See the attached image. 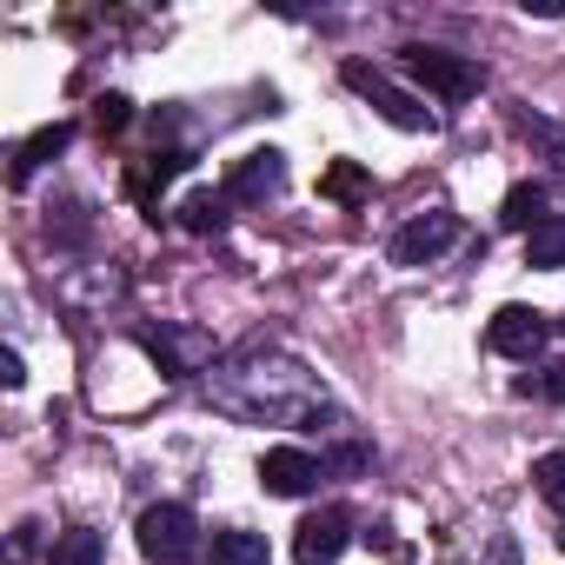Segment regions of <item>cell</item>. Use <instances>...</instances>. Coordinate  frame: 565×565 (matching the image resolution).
Here are the masks:
<instances>
[{
    "label": "cell",
    "instance_id": "1",
    "mask_svg": "<svg viewBox=\"0 0 565 565\" xmlns=\"http://www.w3.org/2000/svg\"><path fill=\"white\" fill-rule=\"evenodd\" d=\"M206 399H213V413L246 419V426H347V413L333 406L327 380L307 360L279 353V347L226 353L206 373Z\"/></svg>",
    "mask_w": 565,
    "mask_h": 565
},
{
    "label": "cell",
    "instance_id": "2",
    "mask_svg": "<svg viewBox=\"0 0 565 565\" xmlns=\"http://www.w3.org/2000/svg\"><path fill=\"white\" fill-rule=\"evenodd\" d=\"M399 67H406L426 94H439V100H472V94L486 87V67H479V61L446 54V47H426V41L399 47Z\"/></svg>",
    "mask_w": 565,
    "mask_h": 565
},
{
    "label": "cell",
    "instance_id": "3",
    "mask_svg": "<svg viewBox=\"0 0 565 565\" xmlns=\"http://www.w3.org/2000/svg\"><path fill=\"white\" fill-rule=\"evenodd\" d=\"M140 552H147V565H200V525H193V512L180 499L147 505L140 512Z\"/></svg>",
    "mask_w": 565,
    "mask_h": 565
},
{
    "label": "cell",
    "instance_id": "4",
    "mask_svg": "<svg viewBox=\"0 0 565 565\" xmlns=\"http://www.w3.org/2000/svg\"><path fill=\"white\" fill-rule=\"evenodd\" d=\"M340 81H347V87H353V94H360L380 120H393L399 134H433V127H439V120H433L413 94H399V87H393L373 61H347V67H340Z\"/></svg>",
    "mask_w": 565,
    "mask_h": 565
},
{
    "label": "cell",
    "instance_id": "5",
    "mask_svg": "<svg viewBox=\"0 0 565 565\" xmlns=\"http://www.w3.org/2000/svg\"><path fill=\"white\" fill-rule=\"evenodd\" d=\"M134 340L160 360V380H186V373H206L220 366L213 360V340L200 327H180V320H160V327H134Z\"/></svg>",
    "mask_w": 565,
    "mask_h": 565
},
{
    "label": "cell",
    "instance_id": "6",
    "mask_svg": "<svg viewBox=\"0 0 565 565\" xmlns=\"http://www.w3.org/2000/svg\"><path fill=\"white\" fill-rule=\"evenodd\" d=\"M452 239H459V213L426 206V213H413V220L386 239V259H393V266H433Z\"/></svg>",
    "mask_w": 565,
    "mask_h": 565
},
{
    "label": "cell",
    "instance_id": "7",
    "mask_svg": "<svg viewBox=\"0 0 565 565\" xmlns=\"http://www.w3.org/2000/svg\"><path fill=\"white\" fill-rule=\"evenodd\" d=\"M233 206H259V200H279L287 193V153H273V147H253L226 167V186H220Z\"/></svg>",
    "mask_w": 565,
    "mask_h": 565
},
{
    "label": "cell",
    "instance_id": "8",
    "mask_svg": "<svg viewBox=\"0 0 565 565\" xmlns=\"http://www.w3.org/2000/svg\"><path fill=\"white\" fill-rule=\"evenodd\" d=\"M327 472H333V466H327L320 452H307V446H273V452L259 459V486H266L273 499H307V492H320Z\"/></svg>",
    "mask_w": 565,
    "mask_h": 565
},
{
    "label": "cell",
    "instance_id": "9",
    "mask_svg": "<svg viewBox=\"0 0 565 565\" xmlns=\"http://www.w3.org/2000/svg\"><path fill=\"white\" fill-rule=\"evenodd\" d=\"M347 539H353L347 505H320V512L300 519V532H294V558H300V565H333V558L347 552Z\"/></svg>",
    "mask_w": 565,
    "mask_h": 565
},
{
    "label": "cell",
    "instance_id": "10",
    "mask_svg": "<svg viewBox=\"0 0 565 565\" xmlns=\"http://www.w3.org/2000/svg\"><path fill=\"white\" fill-rule=\"evenodd\" d=\"M545 340H552V320H545V313H532V307H499V313H492V327H486V347H492V353H505V360H532Z\"/></svg>",
    "mask_w": 565,
    "mask_h": 565
},
{
    "label": "cell",
    "instance_id": "11",
    "mask_svg": "<svg viewBox=\"0 0 565 565\" xmlns=\"http://www.w3.org/2000/svg\"><path fill=\"white\" fill-rule=\"evenodd\" d=\"M61 300H67V307H87V313H107V307L127 300V273H120L114 259H107V266L94 259L87 279H81V273H61Z\"/></svg>",
    "mask_w": 565,
    "mask_h": 565
},
{
    "label": "cell",
    "instance_id": "12",
    "mask_svg": "<svg viewBox=\"0 0 565 565\" xmlns=\"http://www.w3.org/2000/svg\"><path fill=\"white\" fill-rule=\"evenodd\" d=\"M67 147H74V120H54V127H41V134H34V140H28L21 153H14L8 180H14V186H28V180H34V173H41L47 160H61Z\"/></svg>",
    "mask_w": 565,
    "mask_h": 565
},
{
    "label": "cell",
    "instance_id": "13",
    "mask_svg": "<svg viewBox=\"0 0 565 565\" xmlns=\"http://www.w3.org/2000/svg\"><path fill=\"white\" fill-rule=\"evenodd\" d=\"M545 200H552V193H545V180H519V186L505 193L499 220H505L512 233H532V226H545V220H552V213H545Z\"/></svg>",
    "mask_w": 565,
    "mask_h": 565
},
{
    "label": "cell",
    "instance_id": "14",
    "mask_svg": "<svg viewBox=\"0 0 565 565\" xmlns=\"http://www.w3.org/2000/svg\"><path fill=\"white\" fill-rule=\"evenodd\" d=\"M213 565H273V552H266L259 532L226 525V532H213Z\"/></svg>",
    "mask_w": 565,
    "mask_h": 565
},
{
    "label": "cell",
    "instance_id": "15",
    "mask_svg": "<svg viewBox=\"0 0 565 565\" xmlns=\"http://www.w3.org/2000/svg\"><path fill=\"white\" fill-rule=\"evenodd\" d=\"M525 266H539V273H558L565 266V213H552L545 226L525 233Z\"/></svg>",
    "mask_w": 565,
    "mask_h": 565
},
{
    "label": "cell",
    "instance_id": "16",
    "mask_svg": "<svg viewBox=\"0 0 565 565\" xmlns=\"http://www.w3.org/2000/svg\"><path fill=\"white\" fill-rule=\"evenodd\" d=\"M226 206H233L226 193H206V186H200V193L180 200V226H186V233H226Z\"/></svg>",
    "mask_w": 565,
    "mask_h": 565
},
{
    "label": "cell",
    "instance_id": "17",
    "mask_svg": "<svg viewBox=\"0 0 565 565\" xmlns=\"http://www.w3.org/2000/svg\"><path fill=\"white\" fill-rule=\"evenodd\" d=\"M47 565H107V545H100V532H94V525H74V532H61V539H54Z\"/></svg>",
    "mask_w": 565,
    "mask_h": 565
},
{
    "label": "cell",
    "instance_id": "18",
    "mask_svg": "<svg viewBox=\"0 0 565 565\" xmlns=\"http://www.w3.org/2000/svg\"><path fill=\"white\" fill-rule=\"evenodd\" d=\"M532 486H539V499L565 519V452H545V459H532Z\"/></svg>",
    "mask_w": 565,
    "mask_h": 565
},
{
    "label": "cell",
    "instance_id": "19",
    "mask_svg": "<svg viewBox=\"0 0 565 565\" xmlns=\"http://www.w3.org/2000/svg\"><path fill=\"white\" fill-rule=\"evenodd\" d=\"M519 134H525V140H539V147H545V160H552V173L565 180V127H558V120H539V114H519Z\"/></svg>",
    "mask_w": 565,
    "mask_h": 565
},
{
    "label": "cell",
    "instance_id": "20",
    "mask_svg": "<svg viewBox=\"0 0 565 565\" xmlns=\"http://www.w3.org/2000/svg\"><path fill=\"white\" fill-rule=\"evenodd\" d=\"M366 186H373V180H366V167H353V160H340V167L320 180V193H327V200H360Z\"/></svg>",
    "mask_w": 565,
    "mask_h": 565
},
{
    "label": "cell",
    "instance_id": "21",
    "mask_svg": "<svg viewBox=\"0 0 565 565\" xmlns=\"http://www.w3.org/2000/svg\"><path fill=\"white\" fill-rule=\"evenodd\" d=\"M519 393H525V399H532V393H539V399H565V360H552V366L525 373V380H519Z\"/></svg>",
    "mask_w": 565,
    "mask_h": 565
},
{
    "label": "cell",
    "instance_id": "22",
    "mask_svg": "<svg viewBox=\"0 0 565 565\" xmlns=\"http://www.w3.org/2000/svg\"><path fill=\"white\" fill-rule=\"evenodd\" d=\"M127 107H134V100H127V94H107V100H100V114H94V120H100V134H120V127H127V120H134V114H127Z\"/></svg>",
    "mask_w": 565,
    "mask_h": 565
},
{
    "label": "cell",
    "instance_id": "23",
    "mask_svg": "<svg viewBox=\"0 0 565 565\" xmlns=\"http://www.w3.org/2000/svg\"><path fill=\"white\" fill-rule=\"evenodd\" d=\"M34 545H41V525L28 519V525H14V539H8V565H28L34 558Z\"/></svg>",
    "mask_w": 565,
    "mask_h": 565
},
{
    "label": "cell",
    "instance_id": "24",
    "mask_svg": "<svg viewBox=\"0 0 565 565\" xmlns=\"http://www.w3.org/2000/svg\"><path fill=\"white\" fill-rule=\"evenodd\" d=\"M21 380H28V366H21V353L8 347V353H0V386H8V393H14Z\"/></svg>",
    "mask_w": 565,
    "mask_h": 565
},
{
    "label": "cell",
    "instance_id": "25",
    "mask_svg": "<svg viewBox=\"0 0 565 565\" xmlns=\"http://www.w3.org/2000/svg\"><path fill=\"white\" fill-rule=\"evenodd\" d=\"M558 333H565V320H558Z\"/></svg>",
    "mask_w": 565,
    "mask_h": 565
}]
</instances>
